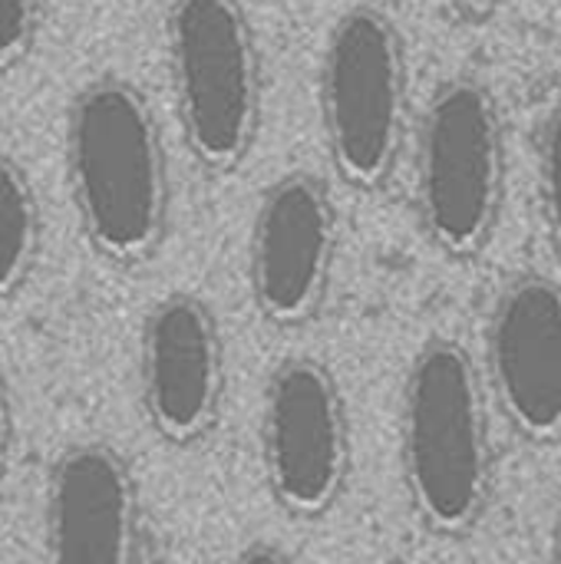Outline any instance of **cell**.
I'll return each instance as SVG.
<instances>
[{"instance_id": "1", "label": "cell", "mask_w": 561, "mask_h": 564, "mask_svg": "<svg viewBox=\"0 0 561 564\" xmlns=\"http://www.w3.org/2000/svg\"><path fill=\"white\" fill-rule=\"evenodd\" d=\"M66 169L89 245L119 264L149 258L169 225V169L155 112L126 79H96L66 116Z\"/></svg>"}, {"instance_id": "2", "label": "cell", "mask_w": 561, "mask_h": 564, "mask_svg": "<svg viewBox=\"0 0 561 564\" xmlns=\"http://www.w3.org/2000/svg\"><path fill=\"white\" fill-rule=\"evenodd\" d=\"M403 476L420 519L466 532L489 502L493 443L479 373L453 340H430L403 387Z\"/></svg>"}, {"instance_id": "3", "label": "cell", "mask_w": 561, "mask_h": 564, "mask_svg": "<svg viewBox=\"0 0 561 564\" xmlns=\"http://www.w3.org/2000/svg\"><path fill=\"white\" fill-rule=\"evenodd\" d=\"M169 59L188 149L215 172L245 162L261 126V63L238 0H175Z\"/></svg>"}, {"instance_id": "4", "label": "cell", "mask_w": 561, "mask_h": 564, "mask_svg": "<svg viewBox=\"0 0 561 564\" xmlns=\"http://www.w3.org/2000/svg\"><path fill=\"white\" fill-rule=\"evenodd\" d=\"M321 116L341 175L357 188H377L393 172L407 122V53L384 10L354 7L331 26Z\"/></svg>"}, {"instance_id": "5", "label": "cell", "mask_w": 561, "mask_h": 564, "mask_svg": "<svg viewBox=\"0 0 561 564\" xmlns=\"http://www.w3.org/2000/svg\"><path fill=\"white\" fill-rule=\"evenodd\" d=\"M506 178L503 119L493 93L476 79L446 83L420 129L417 205L433 245L476 254L499 218Z\"/></svg>"}, {"instance_id": "6", "label": "cell", "mask_w": 561, "mask_h": 564, "mask_svg": "<svg viewBox=\"0 0 561 564\" xmlns=\"http://www.w3.org/2000/svg\"><path fill=\"white\" fill-rule=\"evenodd\" d=\"M265 473L294 516L327 512L347 479L350 440L337 380L311 357L281 364L265 393Z\"/></svg>"}, {"instance_id": "7", "label": "cell", "mask_w": 561, "mask_h": 564, "mask_svg": "<svg viewBox=\"0 0 561 564\" xmlns=\"http://www.w3.org/2000/svg\"><path fill=\"white\" fill-rule=\"evenodd\" d=\"M337 258V208L308 175H281L258 202L251 225V294L271 324L291 327L321 307Z\"/></svg>"}, {"instance_id": "8", "label": "cell", "mask_w": 561, "mask_h": 564, "mask_svg": "<svg viewBox=\"0 0 561 564\" xmlns=\"http://www.w3.org/2000/svg\"><path fill=\"white\" fill-rule=\"evenodd\" d=\"M139 380L145 416L162 440L185 446L212 430L225 393V350L205 301L169 294L145 314Z\"/></svg>"}, {"instance_id": "9", "label": "cell", "mask_w": 561, "mask_h": 564, "mask_svg": "<svg viewBox=\"0 0 561 564\" xmlns=\"http://www.w3.org/2000/svg\"><path fill=\"white\" fill-rule=\"evenodd\" d=\"M489 377L509 423L532 443L561 440V284L546 274L503 288L489 317Z\"/></svg>"}, {"instance_id": "10", "label": "cell", "mask_w": 561, "mask_h": 564, "mask_svg": "<svg viewBox=\"0 0 561 564\" xmlns=\"http://www.w3.org/2000/svg\"><path fill=\"white\" fill-rule=\"evenodd\" d=\"M46 564H136L139 492L126 459L103 443L60 453L46 486Z\"/></svg>"}, {"instance_id": "11", "label": "cell", "mask_w": 561, "mask_h": 564, "mask_svg": "<svg viewBox=\"0 0 561 564\" xmlns=\"http://www.w3.org/2000/svg\"><path fill=\"white\" fill-rule=\"evenodd\" d=\"M40 251V205L23 169L0 152V297L33 271Z\"/></svg>"}, {"instance_id": "12", "label": "cell", "mask_w": 561, "mask_h": 564, "mask_svg": "<svg viewBox=\"0 0 561 564\" xmlns=\"http://www.w3.org/2000/svg\"><path fill=\"white\" fill-rule=\"evenodd\" d=\"M539 192H542V215L549 231L561 248V99L552 106L542 142H539Z\"/></svg>"}, {"instance_id": "13", "label": "cell", "mask_w": 561, "mask_h": 564, "mask_svg": "<svg viewBox=\"0 0 561 564\" xmlns=\"http://www.w3.org/2000/svg\"><path fill=\"white\" fill-rule=\"evenodd\" d=\"M40 0H0V73L13 69L33 46Z\"/></svg>"}, {"instance_id": "14", "label": "cell", "mask_w": 561, "mask_h": 564, "mask_svg": "<svg viewBox=\"0 0 561 564\" xmlns=\"http://www.w3.org/2000/svg\"><path fill=\"white\" fill-rule=\"evenodd\" d=\"M231 564H294L291 562V555L288 552H281V549H274V545H268V542H258V545H248L238 558Z\"/></svg>"}, {"instance_id": "15", "label": "cell", "mask_w": 561, "mask_h": 564, "mask_svg": "<svg viewBox=\"0 0 561 564\" xmlns=\"http://www.w3.org/2000/svg\"><path fill=\"white\" fill-rule=\"evenodd\" d=\"M7 453H10V400H7V383L0 370V473L7 466Z\"/></svg>"}, {"instance_id": "16", "label": "cell", "mask_w": 561, "mask_h": 564, "mask_svg": "<svg viewBox=\"0 0 561 564\" xmlns=\"http://www.w3.org/2000/svg\"><path fill=\"white\" fill-rule=\"evenodd\" d=\"M552 564H561V512L559 525H555V539H552Z\"/></svg>"}, {"instance_id": "17", "label": "cell", "mask_w": 561, "mask_h": 564, "mask_svg": "<svg viewBox=\"0 0 561 564\" xmlns=\"http://www.w3.org/2000/svg\"><path fill=\"white\" fill-rule=\"evenodd\" d=\"M387 564H400V562H387Z\"/></svg>"}]
</instances>
